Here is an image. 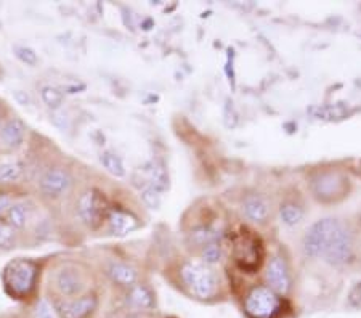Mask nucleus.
Returning a JSON list of instances; mask_svg holds the SVG:
<instances>
[{"mask_svg": "<svg viewBox=\"0 0 361 318\" xmlns=\"http://www.w3.org/2000/svg\"><path fill=\"white\" fill-rule=\"evenodd\" d=\"M60 318H90L98 307L95 294H84L75 299H61L54 304Z\"/></svg>", "mask_w": 361, "mask_h": 318, "instance_id": "obj_8", "label": "nucleus"}, {"mask_svg": "<svg viewBox=\"0 0 361 318\" xmlns=\"http://www.w3.org/2000/svg\"><path fill=\"white\" fill-rule=\"evenodd\" d=\"M180 276H182L183 285L188 289L191 296L197 299H211L217 293L219 281L214 270L207 264L201 260H186L180 267Z\"/></svg>", "mask_w": 361, "mask_h": 318, "instance_id": "obj_3", "label": "nucleus"}, {"mask_svg": "<svg viewBox=\"0 0 361 318\" xmlns=\"http://www.w3.org/2000/svg\"><path fill=\"white\" fill-rule=\"evenodd\" d=\"M37 264L31 259H15L4 269L5 289L13 298H26L32 293L37 280Z\"/></svg>", "mask_w": 361, "mask_h": 318, "instance_id": "obj_4", "label": "nucleus"}, {"mask_svg": "<svg viewBox=\"0 0 361 318\" xmlns=\"http://www.w3.org/2000/svg\"><path fill=\"white\" fill-rule=\"evenodd\" d=\"M37 318H54L51 317V309L47 305V302H40L37 307Z\"/></svg>", "mask_w": 361, "mask_h": 318, "instance_id": "obj_29", "label": "nucleus"}, {"mask_svg": "<svg viewBox=\"0 0 361 318\" xmlns=\"http://www.w3.org/2000/svg\"><path fill=\"white\" fill-rule=\"evenodd\" d=\"M140 196H142L143 202L149 207V209H158L161 206V192L154 187H151V185L143 187L142 192H140Z\"/></svg>", "mask_w": 361, "mask_h": 318, "instance_id": "obj_23", "label": "nucleus"}, {"mask_svg": "<svg viewBox=\"0 0 361 318\" xmlns=\"http://www.w3.org/2000/svg\"><path fill=\"white\" fill-rule=\"evenodd\" d=\"M0 118H2V114H0Z\"/></svg>", "mask_w": 361, "mask_h": 318, "instance_id": "obj_31", "label": "nucleus"}, {"mask_svg": "<svg viewBox=\"0 0 361 318\" xmlns=\"http://www.w3.org/2000/svg\"><path fill=\"white\" fill-rule=\"evenodd\" d=\"M281 305V299L269 286H254L244 300V310L250 318H275Z\"/></svg>", "mask_w": 361, "mask_h": 318, "instance_id": "obj_7", "label": "nucleus"}, {"mask_svg": "<svg viewBox=\"0 0 361 318\" xmlns=\"http://www.w3.org/2000/svg\"><path fill=\"white\" fill-rule=\"evenodd\" d=\"M231 251L235 264L246 274H255L264 264L265 247L264 243L252 230L243 227L233 235Z\"/></svg>", "mask_w": 361, "mask_h": 318, "instance_id": "obj_2", "label": "nucleus"}, {"mask_svg": "<svg viewBox=\"0 0 361 318\" xmlns=\"http://www.w3.org/2000/svg\"><path fill=\"white\" fill-rule=\"evenodd\" d=\"M26 126L18 118H10L0 126V142L7 148H18L25 142Z\"/></svg>", "mask_w": 361, "mask_h": 318, "instance_id": "obj_12", "label": "nucleus"}, {"mask_svg": "<svg viewBox=\"0 0 361 318\" xmlns=\"http://www.w3.org/2000/svg\"><path fill=\"white\" fill-rule=\"evenodd\" d=\"M13 198L8 193H0V221L4 217H7L10 207L13 206Z\"/></svg>", "mask_w": 361, "mask_h": 318, "instance_id": "obj_27", "label": "nucleus"}, {"mask_svg": "<svg viewBox=\"0 0 361 318\" xmlns=\"http://www.w3.org/2000/svg\"><path fill=\"white\" fill-rule=\"evenodd\" d=\"M142 172L145 173V178H147V185H151L156 190H159L162 193L164 190H167L169 187V176L166 167L162 166L158 161H151V163H147L143 166ZM145 185V187H147Z\"/></svg>", "mask_w": 361, "mask_h": 318, "instance_id": "obj_15", "label": "nucleus"}, {"mask_svg": "<svg viewBox=\"0 0 361 318\" xmlns=\"http://www.w3.org/2000/svg\"><path fill=\"white\" fill-rule=\"evenodd\" d=\"M25 167L20 161H0V185H10L18 182Z\"/></svg>", "mask_w": 361, "mask_h": 318, "instance_id": "obj_19", "label": "nucleus"}, {"mask_svg": "<svg viewBox=\"0 0 361 318\" xmlns=\"http://www.w3.org/2000/svg\"><path fill=\"white\" fill-rule=\"evenodd\" d=\"M29 207L25 204V202H13V206L10 207V211L7 214V222L13 230H23L26 227V224L29 221Z\"/></svg>", "mask_w": 361, "mask_h": 318, "instance_id": "obj_18", "label": "nucleus"}, {"mask_svg": "<svg viewBox=\"0 0 361 318\" xmlns=\"http://www.w3.org/2000/svg\"><path fill=\"white\" fill-rule=\"evenodd\" d=\"M109 202L104 193L97 188H89L80 195L78 201V214L87 227L97 230L106 221L109 214Z\"/></svg>", "mask_w": 361, "mask_h": 318, "instance_id": "obj_6", "label": "nucleus"}, {"mask_svg": "<svg viewBox=\"0 0 361 318\" xmlns=\"http://www.w3.org/2000/svg\"><path fill=\"white\" fill-rule=\"evenodd\" d=\"M348 304L355 309H361V283H358L348 294Z\"/></svg>", "mask_w": 361, "mask_h": 318, "instance_id": "obj_28", "label": "nucleus"}, {"mask_svg": "<svg viewBox=\"0 0 361 318\" xmlns=\"http://www.w3.org/2000/svg\"><path fill=\"white\" fill-rule=\"evenodd\" d=\"M15 245V230L5 221H0V247L10 250Z\"/></svg>", "mask_w": 361, "mask_h": 318, "instance_id": "obj_26", "label": "nucleus"}, {"mask_svg": "<svg viewBox=\"0 0 361 318\" xmlns=\"http://www.w3.org/2000/svg\"><path fill=\"white\" fill-rule=\"evenodd\" d=\"M222 257V247L217 241L209 243V245L202 246V259L204 264H215Z\"/></svg>", "mask_w": 361, "mask_h": 318, "instance_id": "obj_25", "label": "nucleus"}, {"mask_svg": "<svg viewBox=\"0 0 361 318\" xmlns=\"http://www.w3.org/2000/svg\"><path fill=\"white\" fill-rule=\"evenodd\" d=\"M13 51H15L16 58H18L20 61L25 63V65H27V66H36L37 65V61H39L37 54L31 47H27V45H20V44L15 45Z\"/></svg>", "mask_w": 361, "mask_h": 318, "instance_id": "obj_24", "label": "nucleus"}, {"mask_svg": "<svg viewBox=\"0 0 361 318\" xmlns=\"http://www.w3.org/2000/svg\"><path fill=\"white\" fill-rule=\"evenodd\" d=\"M54 286L63 298L78 296L84 289L82 274L74 265H61L54 274Z\"/></svg>", "mask_w": 361, "mask_h": 318, "instance_id": "obj_10", "label": "nucleus"}, {"mask_svg": "<svg viewBox=\"0 0 361 318\" xmlns=\"http://www.w3.org/2000/svg\"><path fill=\"white\" fill-rule=\"evenodd\" d=\"M308 257L324 259L331 265H342L352 257V236L339 221L323 219L307 230L302 241Z\"/></svg>", "mask_w": 361, "mask_h": 318, "instance_id": "obj_1", "label": "nucleus"}, {"mask_svg": "<svg viewBox=\"0 0 361 318\" xmlns=\"http://www.w3.org/2000/svg\"><path fill=\"white\" fill-rule=\"evenodd\" d=\"M106 274L113 283L119 285L122 288H132L137 285L138 281V274L137 270L129 264L124 262H111L108 265Z\"/></svg>", "mask_w": 361, "mask_h": 318, "instance_id": "obj_14", "label": "nucleus"}, {"mask_svg": "<svg viewBox=\"0 0 361 318\" xmlns=\"http://www.w3.org/2000/svg\"><path fill=\"white\" fill-rule=\"evenodd\" d=\"M127 304L133 309L149 310L154 307V296L149 291V288L145 285H135L130 288L129 294H127Z\"/></svg>", "mask_w": 361, "mask_h": 318, "instance_id": "obj_17", "label": "nucleus"}, {"mask_svg": "<svg viewBox=\"0 0 361 318\" xmlns=\"http://www.w3.org/2000/svg\"><path fill=\"white\" fill-rule=\"evenodd\" d=\"M348 178L339 171H324L312 178L310 188L315 198L323 204H333L343 200L348 193Z\"/></svg>", "mask_w": 361, "mask_h": 318, "instance_id": "obj_5", "label": "nucleus"}, {"mask_svg": "<svg viewBox=\"0 0 361 318\" xmlns=\"http://www.w3.org/2000/svg\"><path fill=\"white\" fill-rule=\"evenodd\" d=\"M73 185V177L66 169L63 167H50L44 172V176L40 177L39 187L47 198L56 200L61 198L63 195L69 192Z\"/></svg>", "mask_w": 361, "mask_h": 318, "instance_id": "obj_9", "label": "nucleus"}, {"mask_svg": "<svg viewBox=\"0 0 361 318\" xmlns=\"http://www.w3.org/2000/svg\"><path fill=\"white\" fill-rule=\"evenodd\" d=\"M267 281H269V288L275 293L286 294L290 288V275L286 260L281 256L271 257L269 267H267Z\"/></svg>", "mask_w": 361, "mask_h": 318, "instance_id": "obj_11", "label": "nucleus"}, {"mask_svg": "<svg viewBox=\"0 0 361 318\" xmlns=\"http://www.w3.org/2000/svg\"><path fill=\"white\" fill-rule=\"evenodd\" d=\"M100 161L104 169H106L114 177H124L126 176V166L118 154L113 152H103L100 156Z\"/></svg>", "mask_w": 361, "mask_h": 318, "instance_id": "obj_22", "label": "nucleus"}, {"mask_svg": "<svg viewBox=\"0 0 361 318\" xmlns=\"http://www.w3.org/2000/svg\"><path fill=\"white\" fill-rule=\"evenodd\" d=\"M243 211L250 221L259 222V224L265 222L270 216L269 202H267L264 198H260V196H249V198L244 201Z\"/></svg>", "mask_w": 361, "mask_h": 318, "instance_id": "obj_16", "label": "nucleus"}, {"mask_svg": "<svg viewBox=\"0 0 361 318\" xmlns=\"http://www.w3.org/2000/svg\"><path fill=\"white\" fill-rule=\"evenodd\" d=\"M40 98L50 109H58L65 103V92L55 85H44L40 89Z\"/></svg>", "mask_w": 361, "mask_h": 318, "instance_id": "obj_21", "label": "nucleus"}, {"mask_svg": "<svg viewBox=\"0 0 361 318\" xmlns=\"http://www.w3.org/2000/svg\"><path fill=\"white\" fill-rule=\"evenodd\" d=\"M106 221L113 235H127L138 227V219L124 209H109Z\"/></svg>", "mask_w": 361, "mask_h": 318, "instance_id": "obj_13", "label": "nucleus"}, {"mask_svg": "<svg viewBox=\"0 0 361 318\" xmlns=\"http://www.w3.org/2000/svg\"><path fill=\"white\" fill-rule=\"evenodd\" d=\"M127 318H145V317H142V315H129Z\"/></svg>", "mask_w": 361, "mask_h": 318, "instance_id": "obj_30", "label": "nucleus"}, {"mask_svg": "<svg viewBox=\"0 0 361 318\" xmlns=\"http://www.w3.org/2000/svg\"><path fill=\"white\" fill-rule=\"evenodd\" d=\"M279 216H281L283 224L289 225V227H294V225H297L302 219H304V209H302V206L297 204V202L288 201L283 202L281 207H279Z\"/></svg>", "mask_w": 361, "mask_h": 318, "instance_id": "obj_20", "label": "nucleus"}]
</instances>
